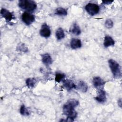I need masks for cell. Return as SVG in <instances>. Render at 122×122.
<instances>
[{"label": "cell", "mask_w": 122, "mask_h": 122, "mask_svg": "<svg viewBox=\"0 0 122 122\" xmlns=\"http://www.w3.org/2000/svg\"><path fill=\"white\" fill-rule=\"evenodd\" d=\"M113 21H112V20L111 19H107L105 22V26H106V28L108 29L112 28L113 27Z\"/></svg>", "instance_id": "obj_21"}, {"label": "cell", "mask_w": 122, "mask_h": 122, "mask_svg": "<svg viewBox=\"0 0 122 122\" xmlns=\"http://www.w3.org/2000/svg\"><path fill=\"white\" fill-rule=\"evenodd\" d=\"M70 31L71 32V33L75 35H79L81 33V29L79 26L76 23H74L73 24V25L71 27Z\"/></svg>", "instance_id": "obj_14"}, {"label": "cell", "mask_w": 122, "mask_h": 122, "mask_svg": "<svg viewBox=\"0 0 122 122\" xmlns=\"http://www.w3.org/2000/svg\"><path fill=\"white\" fill-rule=\"evenodd\" d=\"M55 14L59 16H66L67 14V11L66 9L60 7L56 10Z\"/></svg>", "instance_id": "obj_18"}, {"label": "cell", "mask_w": 122, "mask_h": 122, "mask_svg": "<svg viewBox=\"0 0 122 122\" xmlns=\"http://www.w3.org/2000/svg\"><path fill=\"white\" fill-rule=\"evenodd\" d=\"M42 62L46 65H49L52 63V60L51 55L48 53H44L41 55Z\"/></svg>", "instance_id": "obj_11"}, {"label": "cell", "mask_w": 122, "mask_h": 122, "mask_svg": "<svg viewBox=\"0 0 122 122\" xmlns=\"http://www.w3.org/2000/svg\"><path fill=\"white\" fill-rule=\"evenodd\" d=\"M65 77V75L63 73H57L55 75V80L56 82H60L64 79Z\"/></svg>", "instance_id": "obj_19"}, {"label": "cell", "mask_w": 122, "mask_h": 122, "mask_svg": "<svg viewBox=\"0 0 122 122\" xmlns=\"http://www.w3.org/2000/svg\"><path fill=\"white\" fill-rule=\"evenodd\" d=\"M93 84L94 87L96 88L101 89L105 83V81L99 77H95L92 80Z\"/></svg>", "instance_id": "obj_8"}, {"label": "cell", "mask_w": 122, "mask_h": 122, "mask_svg": "<svg viewBox=\"0 0 122 122\" xmlns=\"http://www.w3.org/2000/svg\"><path fill=\"white\" fill-rule=\"evenodd\" d=\"M108 63L114 77L116 78H120L121 76V71L119 64L112 59H110L108 61Z\"/></svg>", "instance_id": "obj_3"}, {"label": "cell", "mask_w": 122, "mask_h": 122, "mask_svg": "<svg viewBox=\"0 0 122 122\" xmlns=\"http://www.w3.org/2000/svg\"><path fill=\"white\" fill-rule=\"evenodd\" d=\"M21 19L26 25H29L34 21L35 17L30 13L25 12L22 14Z\"/></svg>", "instance_id": "obj_5"}, {"label": "cell", "mask_w": 122, "mask_h": 122, "mask_svg": "<svg viewBox=\"0 0 122 122\" xmlns=\"http://www.w3.org/2000/svg\"><path fill=\"white\" fill-rule=\"evenodd\" d=\"M19 6L23 10L32 12L35 10L37 8V5L35 1L31 0H21L19 2Z\"/></svg>", "instance_id": "obj_2"}, {"label": "cell", "mask_w": 122, "mask_h": 122, "mask_svg": "<svg viewBox=\"0 0 122 122\" xmlns=\"http://www.w3.org/2000/svg\"><path fill=\"white\" fill-rule=\"evenodd\" d=\"M51 30L49 26L46 23H43L41 26V29L40 31V35L43 37L48 38L51 35Z\"/></svg>", "instance_id": "obj_6"}, {"label": "cell", "mask_w": 122, "mask_h": 122, "mask_svg": "<svg viewBox=\"0 0 122 122\" xmlns=\"http://www.w3.org/2000/svg\"><path fill=\"white\" fill-rule=\"evenodd\" d=\"M118 105H119L120 107H122V100H121V99H120L118 101Z\"/></svg>", "instance_id": "obj_23"}, {"label": "cell", "mask_w": 122, "mask_h": 122, "mask_svg": "<svg viewBox=\"0 0 122 122\" xmlns=\"http://www.w3.org/2000/svg\"><path fill=\"white\" fill-rule=\"evenodd\" d=\"M95 99L99 102L103 103L106 100V92L104 90L102 89H99L98 92V94L96 97H95Z\"/></svg>", "instance_id": "obj_7"}, {"label": "cell", "mask_w": 122, "mask_h": 122, "mask_svg": "<svg viewBox=\"0 0 122 122\" xmlns=\"http://www.w3.org/2000/svg\"><path fill=\"white\" fill-rule=\"evenodd\" d=\"M79 102L74 99L69 100L63 107V113L67 116L66 121L71 122L76 118L77 113L74 108L79 104Z\"/></svg>", "instance_id": "obj_1"}, {"label": "cell", "mask_w": 122, "mask_h": 122, "mask_svg": "<svg viewBox=\"0 0 122 122\" xmlns=\"http://www.w3.org/2000/svg\"><path fill=\"white\" fill-rule=\"evenodd\" d=\"M113 1H110V0H104L102 1V3H104V4H111Z\"/></svg>", "instance_id": "obj_22"}, {"label": "cell", "mask_w": 122, "mask_h": 122, "mask_svg": "<svg viewBox=\"0 0 122 122\" xmlns=\"http://www.w3.org/2000/svg\"><path fill=\"white\" fill-rule=\"evenodd\" d=\"M63 84V86L68 90H71L72 89L76 88V86L74 83L71 80L69 79L64 80Z\"/></svg>", "instance_id": "obj_10"}, {"label": "cell", "mask_w": 122, "mask_h": 122, "mask_svg": "<svg viewBox=\"0 0 122 122\" xmlns=\"http://www.w3.org/2000/svg\"><path fill=\"white\" fill-rule=\"evenodd\" d=\"M85 9L87 12L91 16H94L97 14L100 10V7L98 5L92 3L87 4L85 6Z\"/></svg>", "instance_id": "obj_4"}, {"label": "cell", "mask_w": 122, "mask_h": 122, "mask_svg": "<svg viewBox=\"0 0 122 122\" xmlns=\"http://www.w3.org/2000/svg\"><path fill=\"white\" fill-rule=\"evenodd\" d=\"M0 14L2 16L6 19V20L9 21H10L14 18L13 15L12 14V13L4 8L1 9L0 10Z\"/></svg>", "instance_id": "obj_9"}, {"label": "cell", "mask_w": 122, "mask_h": 122, "mask_svg": "<svg viewBox=\"0 0 122 122\" xmlns=\"http://www.w3.org/2000/svg\"><path fill=\"white\" fill-rule=\"evenodd\" d=\"M56 37L58 40L62 39L65 37V34L63 29L61 28H58L56 31Z\"/></svg>", "instance_id": "obj_17"}, {"label": "cell", "mask_w": 122, "mask_h": 122, "mask_svg": "<svg viewBox=\"0 0 122 122\" xmlns=\"http://www.w3.org/2000/svg\"><path fill=\"white\" fill-rule=\"evenodd\" d=\"M71 47L72 49H76L81 47V41L78 39H73L71 41Z\"/></svg>", "instance_id": "obj_12"}, {"label": "cell", "mask_w": 122, "mask_h": 122, "mask_svg": "<svg viewBox=\"0 0 122 122\" xmlns=\"http://www.w3.org/2000/svg\"><path fill=\"white\" fill-rule=\"evenodd\" d=\"M37 82V80L33 78H29L26 80V83L27 86L30 88H33Z\"/></svg>", "instance_id": "obj_16"}, {"label": "cell", "mask_w": 122, "mask_h": 122, "mask_svg": "<svg viewBox=\"0 0 122 122\" xmlns=\"http://www.w3.org/2000/svg\"><path fill=\"white\" fill-rule=\"evenodd\" d=\"M114 41L111 37L109 36H106L105 37L103 43V45L105 47H108L111 46H113L114 45Z\"/></svg>", "instance_id": "obj_13"}, {"label": "cell", "mask_w": 122, "mask_h": 122, "mask_svg": "<svg viewBox=\"0 0 122 122\" xmlns=\"http://www.w3.org/2000/svg\"><path fill=\"white\" fill-rule=\"evenodd\" d=\"M20 113L22 115H30V112L28 111V110L26 108V107L22 105H21L20 108Z\"/></svg>", "instance_id": "obj_20"}, {"label": "cell", "mask_w": 122, "mask_h": 122, "mask_svg": "<svg viewBox=\"0 0 122 122\" xmlns=\"http://www.w3.org/2000/svg\"><path fill=\"white\" fill-rule=\"evenodd\" d=\"M77 88L81 92H85L87 91L88 87L87 84L84 81H81L78 83Z\"/></svg>", "instance_id": "obj_15"}]
</instances>
